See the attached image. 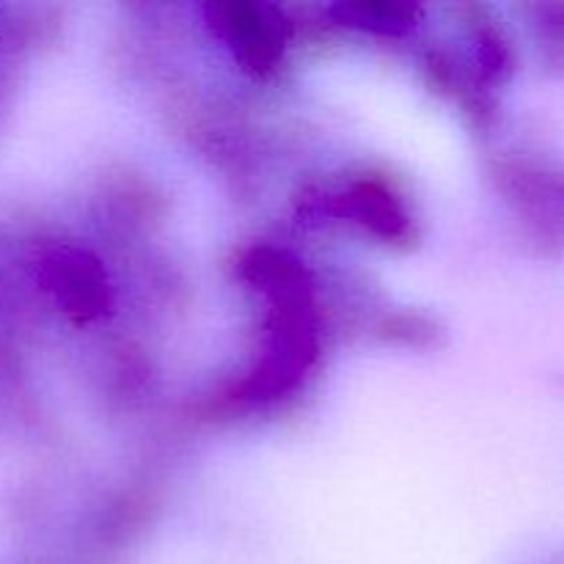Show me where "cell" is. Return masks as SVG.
<instances>
[{
  "instance_id": "1",
  "label": "cell",
  "mask_w": 564,
  "mask_h": 564,
  "mask_svg": "<svg viewBox=\"0 0 564 564\" xmlns=\"http://www.w3.org/2000/svg\"><path fill=\"white\" fill-rule=\"evenodd\" d=\"M213 20L218 31L224 33L226 42L240 50L248 64H270L279 53V28L273 17L259 6H215Z\"/></svg>"
},
{
  "instance_id": "2",
  "label": "cell",
  "mask_w": 564,
  "mask_h": 564,
  "mask_svg": "<svg viewBox=\"0 0 564 564\" xmlns=\"http://www.w3.org/2000/svg\"><path fill=\"white\" fill-rule=\"evenodd\" d=\"M345 14L350 20L367 22L372 28H386V31H397V28H408L413 20V9L411 6H389V3H378V6H347Z\"/></svg>"
}]
</instances>
